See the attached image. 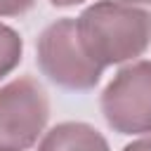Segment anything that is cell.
Listing matches in <instances>:
<instances>
[{
  "label": "cell",
  "mask_w": 151,
  "mask_h": 151,
  "mask_svg": "<svg viewBox=\"0 0 151 151\" xmlns=\"http://www.w3.org/2000/svg\"><path fill=\"white\" fill-rule=\"evenodd\" d=\"M35 64L57 87L68 92H90L99 85L104 68L85 52L76 19L64 17L47 24L35 40Z\"/></svg>",
  "instance_id": "obj_2"
},
{
  "label": "cell",
  "mask_w": 151,
  "mask_h": 151,
  "mask_svg": "<svg viewBox=\"0 0 151 151\" xmlns=\"http://www.w3.org/2000/svg\"><path fill=\"white\" fill-rule=\"evenodd\" d=\"M83 2H87V0H50V5L61 7V9H66V7H76V5H83Z\"/></svg>",
  "instance_id": "obj_9"
},
{
  "label": "cell",
  "mask_w": 151,
  "mask_h": 151,
  "mask_svg": "<svg viewBox=\"0 0 151 151\" xmlns=\"http://www.w3.org/2000/svg\"><path fill=\"white\" fill-rule=\"evenodd\" d=\"M50 123V94L33 76L0 85V151H28Z\"/></svg>",
  "instance_id": "obj_3"
},
{
  "label": "cell",
  "mask_w": 151,
  "mask_h": 151,
  "mask_svg": "<svg viewBox=\"0 0 151 151\" xmlns=\"http://www.w3.org/2000/svg\"><path fill=\"white\" fill-rule=\"evenodd\" d=\"M125 5H134V7H151V0H118Z\"/></svg>",
  "instance_id": "obj_10"
},
{
  "label": "cell",
  "mask_w": 151,
  "mask_h": 151,
  "mask_svg": "<svg viewBox=\"0 0 151 151\" xmlns=\"http://www.w3.org/2000/svg\"><path fill=\"white\" fill-rule=\"evenodd\" d=\"M24 57V40L21 35L0 21V80H5L9 73L17 71Z\"/></svg>",
  "instance_id": "obj_6"
},
{
  "label": "cell",
  "mask_w": 151,
  "mask_h": 151,
  "mask_svg": "<svg viewBox=\"0 0 151 151\" xmlns=\"http://www.w3.org/2000/svg\"><path fill=\"white\" fill-rule=\"evenodd\" d=\"M35 151H111L106 137L90 123L64 120L45 130Z\"/></svg>",
  "instance_id": "obj_5"
},
{
  "label": "cell",
  "mask_w": 151,
  "mask_h": 151,
  "mask_svg": "<svg viewBox=\"0 0 151 151\" xmlns=\"http://www.w3.org/2000/svg\"><path fill=\"white\" fill-rule=\"evenodd\" d=\"M76 28L85 52L101 68L137 61L151 47V12L146 7L97 0L78 14Z\"/></svg>",
  "instance_id": "obj_1"
},
{
  "label": "cell",
  "mask_w": 151,
  "mask_h": 151,
  "mask_svg": "<svg viewBox=\"0 0 151 151\" xmlns=\"http://www.w3.org/2000/svg\"><path fill=\"white\" fill-rule=\"evenodd\" d=\"M99 111L118 134H151V61L123 64L101 90Z\"/></svg>",
  "instance_id": "obj_4"
},
{
  "label": "cell",
  "mask_w": 151,
  "mask_h": 151,
  "mask_svg": "<svg viewBox=\"0 0 151 151\" xmlns=\"http://www.w3.org/2000/svg\"><path fill=\"white\" fill-rule=\"evenodd\" d=\"M123 151H151V134H144V137H139V139L125 144Z\"/></svg>",
  "instance_id": "obj_8"
},
{
  "label": "cell",
  "mask_w": 151,
  "mask_h": 151,
  "mask_svg": "<svg viewBox=\"0 0 151 151\" xmlns=\"http://www.w3.org/2000/svg\"><path fill=\"white\" fill-rule=\"evenodd\" d=\"M35 7V0H0V19L24 17Z\"/></svg>",
  "instance_id": "obj_7"
}]
</instances>
